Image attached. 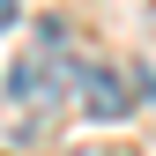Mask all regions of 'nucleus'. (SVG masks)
Listing matches in <instances>:
<instances>
[{
	"mask_svg": "<svg viewBox=\"0 0 156 156\" xmlns=\"http://www.w3.org/2000/svg\"><path fill=\"white\" fill-rule=\"evenodd\" d=\"M82 112L89 119H119L126 112V82L112 67H82Z\"/></svg>",
	"mask_w": 156,
	"mask_h": 156,
	"instance_id": "nucleus-1",
	"label": "nucleus"
},
{
	"mask_svg": "<svg viewBox=\"0 0 156 156\" xmlns=\"http://www.w3.org/2000/svg\"><path fill=\"white\" fill-rule=\"evenodd\" d=\"M67 89V74H60V60H23L8 74V97H23V104H45V97H60Z\"/></svg>",
	"mask_w": 156,
	"mask_h": 156,
	"instance_id": "nucleus-2",
	"label": "nucleus"
},
{
	"mask_svg": "<svg viewBox=\"0 0 156 156\" xmlns=\"http://www.w3.org/2000/svg\"><path fill=\"white\" fill-rule=\"evenodd\" d=\"M8 23H15V0H0V30H8Z\"/></svg>",
	"mask_w": 156,
	"mask_h": 156,
	"instance_id": "nucleus-3",
	"label": "nucleus"
},
{
	"mask_svg": "<svg viewBox=\"0 0 156 156\" xmlns=\"http://www.w3.org/2000/svg\"><path fill=\"white\" fill-rule=\"evenodd\" d=\"M89 156H97V149H89Z\"/></svg>",
	"mask_w": 156,
	"mask_h": 156,
	"instance_id": "nucleus-4",
	"label": "nucleus"
}]
</instances>
